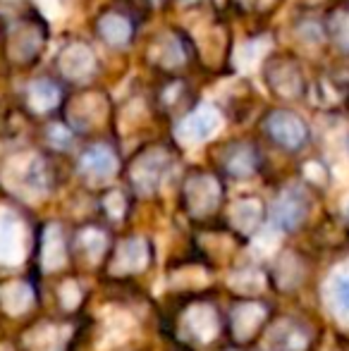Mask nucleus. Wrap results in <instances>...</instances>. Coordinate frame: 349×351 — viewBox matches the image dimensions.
Here are the masks:
<instances>
[{
    "instance_id": "nucleus-1",
    "label": "nucleus",
    "mask_w": 349,
    "mask_h": 351,
    "mask_svg": "<svg viewBox=\"0 0 349 351\" xmlns=\"http://www.w3.org/2000/svg\"><path fill=\"white\" fill-rule=\"evenodd\" d=\"M265 130H268L270 139L275 143H280L282 148H289V151L302 148L309 139V130H306V125H304V120L289 110L273 112V115L268 117V122H265Z\"/></svg>"
},
{
    "instance_id": "nucleus-2",
    "label": "nucleus",
    "mask_w": 349,
    "mask_h": 351,
    "mask_svg": "<svg viewBox=\"0 0 349 351\" xmlns=\"http://www.w3.org/2000/svg\"><path fill=\"white\" fill-rule=\"evenodd\" d=\"M309 213V199L302 189H287L273 204V222L280 230H294Z\"/></svg>"
},
{
    "instance_id": "nucleus-3",
    "label": "nucleus",
    "mask_w": 349,
    "mask_h": 351,
    "mask_svg": "<svg viewBox=\"0 0 349 351\" xmlns=\"http://www.w3.org/2000/svg\"><path fill=\"white\" fill-rule=\"evenodd\" d=\"M220 127V115L213 108H199L196 112L186 115V120L180 125V136L186 141H201L208 134H213Z\"/></svg>"
},
{
    "instance_id": "nucleus-4",
    "label": "nucleus",
    "mask_w": 349,
    "mask_h": 351,
    "mask_svg": "<svg viewBox=\"0 0 349 351\" xmlns=\"http://www.w3.org/2000/svg\"><path fill=\"white\" fill-rule=\"evenodd\" d=\"M115 153L110 151L108 146H103V143H96V146H91L88 151L82 156V170L86 172V175H93V177H108L115 172Z\"/></svg>"
},
{
    "instance_id": "nucleus-5",
    "label": "nucleus",
    "mask_w": 349,
    "mask_h": 351,
    "mask_svg": "<svg viewBox=\"0 0 349 351\" xmlns=\"http://www.w3.org/2000/svg\"><path fill=\"white\" fill-rule=\"evenodd\" d=\"M58 98H60V91H58V86L53 82H46V79L36 82L32 86V91H29V103H32V108L36 112L53 110V108L58 106Z\"/></svg>"
},
{
    "instance_id": "nucleus-6",
    "label": "nucleus",
    "mask_w": 349,
    "mask_h": 351,
    "mask_svg": "<svg viewBox=\"0 0 349 351\" xmlns=\"http://www.w3.org/2000/svg\"><path fill=\"white\" fill-rule=\"evenodd\" d=\"M98 32L103 34V38H108V43L122 46V43H127V38L132 36V24L127 22L125 17H120V14H108V17H103L101 24H98Z\"/></svg>"
},
{
    "instance_id": "nucleus-7",
    "label": "nucleus",
    "mask_w": 349,
    "mask_h": 351,
    "mask_svg": "<svg viewBox=\"0 0 349 351\" xmlns=\"http://www.w3.org/2000/svg\"><path fill=\"white\" fill-rule=\"evenodd\" d=\"M225 167L232 177H249L256 167V156L249 146H234L225 158Z\"/></svg>"
},
{
    "instance_id": "nucleus-8",
    "label": "nucleus",
    "mask_w": 349,
    "mask_h": 351,
    "mask_svg": "<svg viewBox=\"0 0 349 351\" xmlns=\"http://www.w3.org/2000/svg\"><path fill=\"white\" fill-rule=\"evenodd\" d=\"M270 82H273L275 91H280L282 96H297L302 91V77H299L297 67L292 65H278L270 72Z\"/></svg>"
},
{
    "instance_id": "nucleus-9",
    "label": "nucleus",
    "mask_w": 349,
    "mask_h": 351,
    "mask_svg": "<svg viewBox=\"0 0 349 351\" xmlns=\"http://www.w3.org/2000/svg\"><path fill=\"white\" fill-rule=\"evenodd\" d=\"M333 296H335V304L340 306L342 313L349 315V275H340L333 282Z\"/></svg>"
},
{
    "instance_id": "nucleus-10",
    "label": "nucleus",
    "mask_w": 349,
    "mask_h": 351,
    "mask_svg": "<svg viewBox=\"0 0 349 351\" xmlns=\"http://www.w3.org/2000/svg\"><path fill=\"white\" fill-rule=\"evenodd\" d=\"M333 34H335V41L349 51V12H340L333 19Z\"/></svg>"
},
{
    "instance_id": "nucleus-11",
    "label": "nucleus",
    "mask_w": 349,
    "mask_h": 351,
    "mask_svg": "<svg viewBox=\"0 0 349 351\" xmlns=\"http://www.w3.org/2000/svg\"><path fill=\"white\" fill-rule=\"evenodd\" d=\"M347 215H349V208H347Z\"/></svg>"
}]
</instances>
